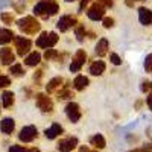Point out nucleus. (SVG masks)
I'll return each mask as SVG.
<instances>
[{
    "label": "nucleus",
    "instance_id": "6ab92c4d",
    "mask_svg": "<svg viewBox=\"0 0 152 152\" xmlns=\"http://www.w3.org/2000/svg\"><path fill=\"white\" fill-rule=\"evenodd\" d=\"M105 69H107V66H105L104 61H94L93 64L90 66V73L93 76H100L105 72Z\"/></svg>",
    "mask_w": 152,
    "mask_h": 152
},
{
    "label": "nucleus",
    "instance_id": "58836bf2",
    "mask_svg": "<svg viewBox=\"0 0 152 152\" xmlns=\"http://www.w3.org/2000/svg\"><path fill=\"white\" fill-rule=\"evenodd\" d=\"M125 3H126V6H129V8L134 6V2H132V0H125Z\"/></svg>",
    "mask_w": 152,
    "mask_h": 152
},
{
    "label": "nucleus",
    "instance_id": "423d86ee",
    "mask_svg": "<svg viewBox=\"0 0 152 152\" xmlns=\"http://www.w3.org/2000/svg\"><path fill=\"white\" fill-rule=\"evenodd\" d=\"M14 43H15V49H17V53L20 56L24 58V55H29V50H31V40L29 38H24V37H15L14 38Z\"/></svg>",
    "mask_w": 152,
    "mask_h": 152
},
{
    "label": "nucleus",
    "instance_id": "2f4dec72",
    "mask_svg": "<svg viewBox=\"0 0 152 152\" xmlns=\"http://www.w3.org/2000/svg\"><path fill=\"white\" fill-rule=\"evenodd\" d=\"M102 23H104V28H105V29H110V28L114 26V18H111V17H105Z\"/></svg>",
    "mask_w": 152,
    "mask_h": 152
},
{
    "label": "nucleus",
    "instance_id": "ea45409f",
    "mask_svg": "<svg viewBox=\"0 0 152 152\" xmlns=\"http://www.w3.org/2000/svg\"><path fill=\"white\" fill-rule=\"evenodd\" d=\"M79 152H90V149H88L87 146H81L79 148Z\"/></svg>",
    "mask_w": 152,
    "mask_h": 152
},
{
    "label": "nucleus",
    "instance_id": "39448f33",
    "mask_svg": "<svg viewBox=\"0 0 152 152\" xmlns=\"http://www.w3.org/2000/svg\"><path fill=\"white\" fill-rule=\"evenodd\" d=\"M85 61H87V52H85L84 49H79L78 52L75 53L73 59H72L70 72H72V73H78V72L82 69V66L85 64Z\"/></svg>",
    "mask_w": 152,
    "mask_h": 152
},
{
    "label": "nucleus",
    "instance_id": "a211bd4d",
    "mask_svg": "<svg viewBox=\"0 0 152 152\" xmlns=\"http://www.w3.org/2000/svg\"><path fill=\"white\" fill-rule=\"evenodd\" d=\"M41 62V55L38 52H31L26 58H24V64L29 66V67H35Z\"/></svg>",
    "mask_w": 152,
    "mask_h": 152
},
{
    "label": "nucleus",
    "instance_id": "79ce46f5",
    "mask_svg": "<svg viewBox=\"0 0 152 152\" xmlns=\"http://www.w3.org/2000/svg\"><path fill=\"white\" fill-rule=\"evenodd\" d=\"M142 107V100H137V104H135V108H140Z\"/></svg>",
    "mask_w": 152,
    "mask_h": 152
},
{
    "label": "nucleus",
    "instance_id": "ddd939ff",
    "mask_svg": "<svg viewBox=\"0 0 152 152\" xmlns=\"http://www.w3.org/2000/svg\"><path fill=\"white\" fill-rule=\"evenodd\" d=\"M138 20L143 26H149L152 24V11L148 8H140L138 9Z\"/></svg>",
    "mask_w": 152,
    "mask_h": 152
},
{
    "label": "nucleus",
    "instance_id": "b1692460",
    "mask_svg": "<svg viewBox=\"0 0 152 152\" xmlns=\"http://www.w3.org/2000/svg\"><path fill=\"white\" fill-rule=\"evenodd\" d=\"M9 73L12 76H17V78H18V76H23L24 75V69H23L21 64H18V62H17V64H12L9 67Z\"/></svg>",
    "mask_w": 152,
    "mask_h": 152
},
{
    "label": "nucleus",
    "instance_id": "7c9ffc66",
    "mask_svg": "<svg viewBox=\"0 0 152 152\" xmlns=\"http://www.w3.org/2000/svg\"><path fill=\"white\" fill-rule=\"evenodd\" d=\"M110 61L113 62L114 66H120V64H122V59H120V56H119L117 53H111V55H110Z\"/></svg>",
    "mask_w": 152,
    "mask_h": 152
},
{
    "label": "nucleus",
    "instance_id": "bb28decb",
    "mask_svg": "<svg viewBox=\"0 0 152 152\" xmlns=\"http://www.w3.org/2000/svg\"><path fill=\"white\" fill-rule=\"evenodd\" d=\"M0 18H2V21L5 24H12L14 23V15H12V12H2Z\"/></svg>",
    "mask_w": 152,
    "mask_h": 152
},
{
    "label": "nucleus",
    "instance_id": "0eeeda50",
    "mask_svg": "<svg viewBox=\"0 0 152 152\" xmlns=\"http://www.w3.org/2000/svg\"><path fill=\"white\" fill-rule=\"evenodd\" d=\"M38 137V129L35 128L34 125H28V126H23L20 134H18V138L21 142L24 143H29L32 140H35V138Z\"/></svg>",
    "mask_w": 152,
    "mask_h": 152
},
{
    "label": "nucleus",
    "instance_id": "72a5a7b5",
    "mask_svg": "<svg viewBox=\"0 0 152 152\" xmlns=\"http://www.w3.org/2000/svg\"><path fill=\"white\" fill-rule=\"evenodd\" d=\"M96 3H99L100 6H104V8H111L113 6V0H97Z\"/></svg>",
    "mask_w": 152,
    "mask_h": 152
},
{
    "label": "nucleus",
    "instance_id": "7ed1b4c3",
    "mask_svg": "<svg viewBox=\"0 0 152 152\" xmlns=\"http://www.w3.org/2000/svg\"><path fill=\"white\" fill-rule=\"evenodd\" d=\"M58 43V34L56 32H43L37 38V47L40 49H52Z\"/></svg>",
    "mask_w": 152,
    "mask_h": 152
},
{
    "label": "nucleus",
    "instance_id": "a18cd8bd",
    "mask_svg": "<svg viewBox=\"0 0 152 152\" xmlns=\"http://www.w3.org/2000/svg\"><path fill=\"white\" fill-rule=\"evenodd\" d=\"M90 152H97V151H90Z\"/></svg>",
    "mask_w": 152,
    "mask_h": 152
},
{
    "label": "nucleus",
    "instance_id": "393cba45",
    "mask_svg": "<svg viewBox=\"0 0 152 152\" xmlns=\"http://www.w3.org/2000/svg\"><path fill=\"white\" fill-rule=\"evenodd\" d=\"M70 97H73V91H72V90H69V87L66 85V87L59 91L58 99H59V100H66V99H70Z\"/></svg>",
    "mask_w": 152,
    "mask_h": 152
},
{
    "label": "nucleus",
    "instance_id": "6e6552de",
    "mask_svg": "<svg viewBox=\"0 0 152 152\" xmlns=\"http://www.w3.org/2000/svg\"><path fill=\"white\" fill-rule=\"evenodd\" d=\"M76 26H78V20H76L75 15H62L58 20V24H56V28L61 32H67L69 29L76 28Z\"/></svg>",
    "mask_w": 152,
    "mask_h": 152
},
{
    "label": "nucleus",
    "instance_id": "4c0bfd02",
    "mask_svg": "<svg viewBox=\"0 0 152 152\" xmlns=\"http://www.w3.org/2000/svg\"><path fill=\"white\" fill-rule=\"evenodd\" d=\"M146 102H148V107H149V110L152 111V94L146 97Z\"/></svg>",
    "mask_w": 152,
    "mask_h": 152
},
{
    "label": "nucleus",
    "instance_id": "e433bc0d",
    "mask_svg": "<svg viewBox=\"0 0 152 152\" xmlns=\"http://www.w3.org/2000/svg\"><path fill=\"white\" fill-rule=\"evenodd\" d=\"M88 3H90V0H81V5H79V9H81V11H84V9H85V6H87Z\"/></svg>",
    "mask_w": 152,
    "mask_h": 152
},
{
    "label": "nucleus",
    "instance_id": "473e14b6",
    "mask_svg": "<svg viewBox=\"0 0 152 152\" xmlns=\"http://www.w3.org/2000/svg\"><path fill=\"white\" fill-rule=\"evenodd\" d=\"M9 152H28V149L23 146H18V145H12L9 148Z\"/></svg>",
    "mask_w": 152,
    "mask_h": 152
},
{
    "label": "nucleus",
    "instance_id": "f03ea898",
    "mask_svg": "<svg viewBox=\"0 0 152 152\" xmlns=\"http://www.w3.org/2000/svg\"><path fill=\"white\" fill-rule=\"evenodd\" d=\"M18 29L24 34H28V35H35L37 32H40L41 29V24L38 23V20L32 15H26V17H23L21 20H18Z\"/></svg>",
    "mask_w": 152,
    "mask_h": 152
},
{
    "label": "nucleus",
    "instance_id": "2eb2a0df",
    "mask_svg": "<svg viewBox=\"0 0 152 152\" xmlns=\"http://www.w3.org/2000/svg\"><path fill=\"white\" fill-rule=\"evenodd\" d=\"M62 126L59 125V123H53L50 128H47L46 131H44V134H46V137L49 138V140H53V138H56L59 134H62Z\"/></svg>",
    "mask_w": 152,
    "mask_h": 152
},
{
    "label": "nucleus",
    "instance_id": "1a4fd4ad",
    "mask_svg": "<svg viewBox=\"0 0 152 152\" xmlns=\"http://www.w3.org/2000/svg\"><path fill=\"white\" fill-rule=\"evenodd\" d=\"M104 14H105V8L100 6L99 3H93L87 11V15L90 20L93 21H97V20H102L104 18Z\"/></svg>",
    "mask_w": 152,
    "mask_h": 152
},
{
    "label": "nucleus",
    "instance_id": "9b49d317",
    "mask_svg": "<svg viewBox=\"0 0 152 152\" xmlns=\"http://www.w3.org/2000/svg\"><path fill=\"white\" fill-rule=\"evenodd\" d=\"M76 146H78V138L76 137H69L64 138L58 143V151L59 152H72Z\"/></svg>",
    "mask_w": 152,
    "mask_h": 152
},
{
    "label": "nucleus",
    "instance_id": "9d476101",
    "mask_svg": "<svg viewBox=\"0 0 152 152\" xmlns=\"http://www.w3.org/2000/svg\"><path fill=\"white\" fill-rule=\"evenodd\" d=\"M66 114H67V117L70 119V122L76 123L81 119V108H79V105L76 102H69L67 107H66Z\"/></svg>",
    "mask_w": 152,
    "mask_h": 152
},
{
    "label": "nucleus",
    "instance_id": "f8f14e48",
    "mask_svg": "<svg viewBox=\"0 0 152 152\" xmlns=\"http://www.w3.org/2000/svg\"><path fill=\"white\" fill-rule=\"evenodd\" d=\"M15 61V55L9 47H2L0 49V62L3 66H12V62Z\"/></svg>",
    "mask_w": 152,
    "mask_h": 152
},
{
    "label": "nucleus",
    "instance_id": "4be33fe9",
    "mask_svg": "<svg viewBox=\"0 0 152 152\" xmlns=\"http://www.w3.org/2000/svg\"><path fill=\"white\" fill-rule=\"evenodd\" d=\"M62 84H64V79L59 78V76H56V78L50 79V81L47 82V85H46V90H47V93H53V91L56 90V88H59Z\"/></svg>",
    "mask_w": 152,
    "mask_h": 152
},
{
    "label": "nucleus",
    "instance_id": "f3484780",
    "mask_svg": "<svg viewBox=\"0 0 152 152\" xmlns=\"http://www.w3.org/2000/svg\"><path fill=\"white\" fill-rule=\"evenodd\" d=\"M88 84H90V81H88L87 76L79 75V76H76L75 81H73V88H75L76 91H82L84 88H87V87H88Z\"/></svg>",
    "mask_w": 152,
    "mask_h": 152
},
{
    "label": "nucleus",
    "instance_id": "412c9836",
    "mask_svg": "<svg viewBox=\"0 0 152 152\" xmlns=\"http://www.w3.org/2000/svg\"><path fill=\"white\" fill-rule=\"evenodd\" d=\"M14 102H15L14 93L12 91H3V94H2V105H3V108H11L12 105H14Z\"/></svg>",
    "mask_w": 152,
    "mask_h": 152
},
{
    "label": "nucleus",
    "instance_id": "4468645a",
    "mask_svg": "<svg viewBox=\"0 0 152 152\" xmlns=\"http://www.w3.org/2000/svg\"><path fill=\"white\" fill-rule=\"evenodd\" d=\"M108 49H110V43L107 38H100V40L97 41L96 47H94V52L97 56H105L108 53Z\"/></svg>",
    "mask_w": 152,
    "mask_h": 152
},
{
    "label": "nucleus",
    "instance_id": "5701e85b",
    "mask_svg": "<svg viewBox=\"0 0 152 152\" xmlns=\"http://www.w3.org/2000/svg\"><path fill=\"white\" fill-rule=\"evenodd\" d=\"M90 143L96 148V149H104L107 146V142H105V138L102 134H94L91 138H90Z\"/></svg>",
    "mask_w": 152,
    "mask_h": 152
},
{
    "label": "nucleus",
    "instance_id": "f257e3e1",
    "mask_svg": "<svg viewBox=\"0 0 152 152\" xmlns=\"http://www.w3.org/2000/svg\"><path fill=\"white\" fill-rule=\"evenodd\" d=\"M59 11V6L55 0H41V2H38L34 8V12L35 15H40L41 18H49L55 15L56 12Z\"/></svg>",
    "mask_w": 152,
    "mask_h": 152
},
{
    "label": "nucleus",
    "instance_id": "cd10ccee",
    "mask_svg": "<svg viewBox=\"0 0 152 152\" xmlns=\"http://www.w3.org/2000/svg\"><path fill=\"white\" fill-rule=\"evenodd\" d=\"M75 32H76V37H78V40L79 41H82L84 40V37H85V28L82 26V24H78V26L75 28Z\"/></svg>",
    "mask_w": 152,
    "mask_h": 152
},
{
    "label": "nucleus",
    "instance_id": "c85d7f7f",
    "mask_svg": "<svg viewBox=\"0 0 152 152\" xmlns=\"http://www.w3.org/2000/svg\"><path fill=\"white\" fill-rule=\"evenodd\" d=\"M145 70L148 73H152V53H149L145 59Z\"/></svg>",
    "mask_w": 152,
    "mask_h": 152
},
{
    "label": "nucleus",
    "instance_id": "49530a36",
    "mask_svg": "<svg viewBox=\"0 0 152 152\" xmlns=\"http://www.w3.org/2000/svg\"><path fill=\"white\" fill-rule=\"evenodd\" d=\"M138 2H143V0H138Z\"/></svg>",
    "mask_w": 152,
    "mask_h": 152
},
{
    "label": "nucleus",
    "instance_id": "37998d69",
    "mask_svg": "<svg viewBox=\"0 0 152 152\" xmlns=\"http://www.w3.org/2000/svg\"><path fill=\"white\" fill-rule=\"evenodd\" d=\"M131 152H142L140 149H134V151H131Z\"/></svg>",
    "mask_w": 152,
    "mask_h": 152
},
{
    "label": "nucleus",
    "instance_id": "c9c22d12",
    "mask_svg": "<svg viewBox=\"0 0 152 152\" xmlns=\"http://www.w3.org/2000/svg\"><path fill=\"white\" fill-rule=\"evenodd\" d=\"M41 76H43V70H38V72H35V75H34V81H40Z\"/></svg>",
    "mask_w": 152,
    "mask_h": 152
},
{
    "label": "nucleus",
    "instance_id": "f704fd0d",
    "mask_svg": "<svg viewBox=\"0 0 152 152\" xmlns=\"http://www.w3.org/2000/svg\"><path fill=\"white\" fill-rule=\"evenodd\" d=\"M149 90H151V82H148V81L142 82V91L146 93V91H149Z\"/></svg>",
    "mask_w": 152,
    "mask_h": 152
},
{
    "label": "nucleus",
    "instance_id": "a878e982",
    "mask_svg": "<svg viewBox=\"0 0 152 152\" xmlns=\"http://www.w3.org/2000/svg\"><path fill=\"white\" fill-rule=\"evenodd\" d=\"M58 52L55 49H47L46 50V53H44V58L47 59V61H53V59H58Z\"/></svg>",
    "mask_w": 152,
    "mask_h": 152
},
{
    "label": "nucleus",
    "instance_id": "c03bdc74",
    "mask_svg": "<svg viewBox=\"0 0 152 152\" xmlns=\"http://www.w3.org/2000/svg\"><path fill=\"white\" fill-rule=\"evenodd\" d=\"M151 90H152V82H151Z\"/></svg>",
    "mask_w": 152,
    "mask_h": 152
},
{
    "label": "nucleus",
    "instance_id": "a19ab883",
    "mask_svg": "<svg viewBox=\"0 0 152 152\" xmlns=\"http://www.w3.org/2000/svg\"><path fill=\"white\" fill-rule=\"evenodd\" d=\"M28 152H41L40 149H37V148H32V149H29Z\"/></svg>",
    "mask_w": 152,
    "mask_h": 152
},
{
    "label": "nucleus",
    "instance_id": "c756f323",
    "mask_svg": "<svg viewBox=\"0 0 152 152\" xmlns=\"http://www.w3.org/2000/svg\"><path fill=\"white\" fill-rule=\"evenodd\" d=\"M8 85H11V79L8 78V76L0 75V88H6Z\"/></svg>",
    "mask_w": 152,
    "mask_h": 152
},
{
    "label": "nucleus",
    "instance_id": "20e7f679",
    "mask_svg": "<svg viewBox=\"0 0 152 152\" xmlns=\"http://www.w3.org/2000/svg\"><path fill=\"white\" fill-rule=\"evenodd\" d=\"M35 100H37L38 110H41L43 113H52V111H53V102H52V99H50L47 94H44V93H37Z\"/></svg>",
    "mask_w": 152,
    "mask_h": 152
},
{
    "label": "nucleus",
    "instance_id": "dca6fc26",
    "mask_svg": "<svg viewBox=\"0 0 152 152\" xmlns=\"http://www.w3.org/2000/svg\"><path fill=\"white\" fill-rule=\"evenodd\" d=\"M14 128H15V122L11 117H5L2 122H0V131H2L3 134H11L12 131H14Z\"/></svg>",
    "mask_w": 152,
    "mask_h": 152
},
{
    "label": "nucleus",
    "instance_id": "aec40b11",
    "mask_svg": "<svg viewBox=\"0 0 152 152\" xmlns=\"http://www.w3.org/2000/svg\"><path fill=\"white\" fill-rule=\"evenodd\" d=\"M15 38L14 32L11 29H5V28H0V44H8L9 41H12Z\"/></svg>",
    "mask_w": 152,
    "mask_h": 152
}]
</instances>
